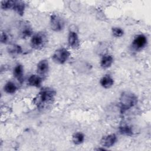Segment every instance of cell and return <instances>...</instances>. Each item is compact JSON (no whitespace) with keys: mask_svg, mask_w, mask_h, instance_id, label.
Wrapping results in <instances>:
<instances>
[{"mask_svg":"<svg viewBox=\"0 0 151 151\" xmlns=\"http://www.w3.org/2000/svg\"><path fill=\"white\" fill-rule=\"evenodd\" d=\"M56 92L50 87H43L34 99L33 102L39 110L49 107L54 102Z\"/></svg>","mask_w":151,"mask_h":151,"instance_id":"cell-1","label":"cell"},{"mask_svg":"<svg viewBox=\"0 0 151 151\" xmlns=\"http://www.w3.org/2000/svg\"><path fill=\"white\" fill-rule=\"evenodd\" d=\"M137 101V97L135 94L130 92H123L120 97V113H124L129 109L134 107Z\"/></svg>","mask_w":151,"mask_h":151,"instance_id":"cell-2","label":"cell"},{"mask_svg":"<svg viewBox=\"0 0 151 151\" xmlns=\"http://www.w3.org/2000/svg\"><path fill=\"white\" fill-rule=\"evenodd\" d=\"M47 43V36L44 32H38L34 34L31 39L30 44L35 50L42 49Z\"/></svg>","mask_w":151,"mask_h":151,"instance_id":"cell-3","label":"cell"},{"mask_svg":"<svg viewBox=\"0 0 151 151\" xmlns=\"http://www.w3.org/2000/svg\"><path fill=\"white\" fill-rule=\"evenodd\" d=\"M70 55V52L68 50L64 48H60L55 51L52 58L54 63L58 64H63L67 61Z\"/></svg>","mask_w":151,"mask_h":151,"instance_id":"cell-4","label":"cell"},{"mask_svg":"<svg viewBox=\"0 0 151 151\" xmlns=\"http://www.w3.org/2000/svg\"><path fill=\"white\" fill-rule=\"evenodd\" d=\"M50 27L53 31L59 32L64 27V21L58 15L52 14L50 17Z\"/></svg>","mask_w":151,"mask_h":151,"instance_id":"cell-5","label":"cell"},{"mask_svg":"<svg viewBox=\"0 0 151 151\" xmlns=\"http://www.w3.org/2000/svg\"><path fill=\"white\" fill-rule=\"evenodd\" d=\"M19 37L22 39H27L31 36L32 34V29L27 22H22L19 26Z\"/></svg>","mask_w":151,"mask_h":151,"instance_id":"cell-6","label":"cell"},{"mask_svg":"<svg viewBox=\"0 0 151 151\" xmlns=\"http://www.w3.org/2000/svg\"><path fill=\"white\" fill-rule=\"evenodd\" d=\"M147 44V38L143 34H139L136 35L133 42L132 47L134 50L139 51L144 48Z\"/></svg>","mask_w":151,"mask_h":151,"instance_id":"cell-7","label":"cell"},{"mask_svg":"<svg viewBox=\"0 0 151 151\" xmlns=\"http://www.w3.org/2000/svg\"><path fill=\"white\" fill-rule=\"evenodd\" d=\"M117 140V137L115 134H110L103 136L100 140V144L103 147H110L113 146Z\"/></svg>","mask_w":151,"mask_h":151,"instance_id":"cell-8","label":"cell"},{"mask_svg":"<svg viewBox=\"0 0 151 151\" xmlns=\"http://www.w3.org/2000/svg\"><path fill=\"white\" fill-rule=\"evenodd\" d=\"M49 70V64L47 60H41L37 64V72L40 76H45Z\"/></svg>","mask_w":151,"mask_h":151,"instance_id":"cell-9","label":"cell"},{"mask_svg":"<svg viewBox=\"0 0 151 151\" xmlns=\"http://www.w3.org/2000/svg\"><path fill=\"white\" fill-rule=\"evenodd\" d=\"M68 42L72 48H77L79 46V40L77 33L74 31H70L68 34Z\"/></svg>","mask_w":151,"mask_h":151,"instance_id":"cell-10","label":"cell"},{"mask_svg":"<svg viewBox=\"0 0 151 151\" xmlns=\"http://www.w3.org/2000/svg\"><path fill=\"white\" fill-rule=\"evenodd\" d=\"M13 74L15 78L20 83H22L24 80V68L22 65L21 64H17L14 68Z\"/></svg>","mask_w":151,"mask_h":151,"instance_id":"cell-11","label":"cell"},{"mask_svg":"<svg viewBox=\"0 0 151 151\" xmlns=\"http://www.w3.org/2000/svg\"><path fill=\"white\" fill-rule=\"evenodd\" d=\"M25 5L24 2L21 1H14L12 9L15 11L18 15L22 16L24 14Z\"/></svg>","mask_w":151,"mask_h":151,"instance_id":"cell-12","label":"cell"},{"mask_svg":"<svg viewBox=\"0 0 151 151\" xmlns=\"http://www.w3.org/2000/svg\"><path fill=\"white\" fill-rule=\"evenodd\" d=\"M42 79L41 76L38 75H31L28 79V84L29 86L35 87H40L41 86Z\"/></svg>","mask_w":151,"mask_h":151,"instance_id":"cell-13","label":"cell"},{"mask_svg":"<svg viewBox=\"0 0 151 151\" xmlns=\"http://www.w3.org/2000/svg\"><path fill=\"white\" fill-rule=\"evenodd\" d=\"M100 83L103 87L105 88H109L113 85L114 81L109 75H105L100 79Z\"/></svg>","mask_w":151,"mask_h":151,"instance_id":"cell-14","label":"cell"},{"mask_svg":"<svg viewBox=\"0 0 151 151\" xmlns=\"http://www.w3.org/2000/svg\"><path fill=\"white\" fill-rule=\"evenodd\" d=\"M113 62V57L110 55H104L101 59L100 66L103 68H107L110 67Z\"/></svg>","mask_w":151,"mask_h":151,"instance_id":"cell-15","label":"cell"},{"mask_svg":"<svg viewBox=\"0 0 151 151\" xmlns=\"http://www.w3.org/2000/svg\"><path fill=\"white\" fill-rule=\"evenodd\" d=\"M17 86L12 81L7 82L4 87V91L8 94H13L17 91Z\"/></svg>","mask_w":151,"mask_h":151,"instance_id":"cell-16","label":"cell"},{"mask_svg":"<svg viewBox=\"0 0 151 151\" xmlns=\"http://www.w3.org/2000/svg\"><path fill=\"white\" fill-rule=\"evenodd\" d=\"M8 51L9 54L13 55H19L22 53V50L21 46L16 44H14L12 45H10L8 48Z\"/></svg>","mask_w":151,"mask_h":151,"instance_id":"cell-17","label":"cell"},{"mask_svg":"<svg viewBox=\"0 0 151 151\" xmlns=\"http://www.w3.org/2000/svg\"><path fill=\"white\" fill-rule=\"evenodd\" d=\"M119 131L120 134L123 135L131 136L133 134L132 128L127 124L120 126L119 128Z\"/></svg>","mask_w":151,"mask_h":151,"instance_id":"cell-18","label":"cell"},{"mask_svg":"<svg viewBox=\"0 0 151 151\" xmlns=\"http://www.w3.org/2000/svg\"><path fill=\"white\" fill-rule=\"evenodd\" d=\"M72 140L75 145H80L84 140V136L81 132H76L73 134Z\"/></svg>","mask_w":151,"mask_h":151,"instance_id":"cell-19","label":"cell"},{"mask_svg":"<svg viewBox=\"0 0 151 151\" xmlns=\"http://www.w3.org/2000/svg\"><path fill=\"white\" fill-rule=\"evenodd\" d=\"M14 4V0H8L3 1L1 2V7L2 9L7 10L9 9H12Z\"/></svg>","mask_w":151,"mask_h":151,"instance_id":"cell-20","label":"cell"},{"mask_svg":"<svg viewBox=\"0 0 151 151\" xmlns=\"http://www.w3.org/2000/svg\"><path fill=\"white\" fill-rule=\"evenodd\" d=\"M112 34L115 37H120L123 35L124 31L121 28L114 27L112 28Z\"/></svg>","mask_w":151,"mask_h":151,"instance_id":"cell-21","label":"cell"},{"mask_svg":"<svg viewBox=\"0 0 151 151\" xmlns=\"http://www.w3.org/2000/svg\"><path fill=\"white\" fill-rule=\"evenodd\" d=\"M9 40L8 35L5 32H2L1 35V42L3 44H6Z\"/></svg>","mask_w":151,"mask_h":151,"instance_id":"cell-22","label":"cell"},{"mask_svg":"<svg viewBox=\"0 0 151 151\" xmlns=\"http://www.w3.org/2000/svg\"><path fill=\"white\" fill-rule=\"evenodd\" d=\"M97 150H106V149H104V147H103V148H101V147H100V148L97 149Z\"/></svg>","mask_w":151,"mask_h":151,"instance_id":"cell-23","label":"cell"}]
</instances>
